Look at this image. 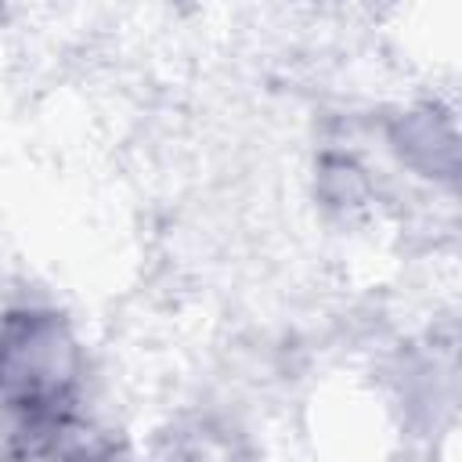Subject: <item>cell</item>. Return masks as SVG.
I'll use <instances>...</instances> for the list:
<instances>
[{"mask_svg":"<svg viewBox=\"0 0 462 462\" xmlns=\"http://www.w3.org/2000/svg\"><path fill=\"white\" fill-rule=\"evenodd\" d=\"M76 346L54 314H7L0 325V404L25 419L69 408Z\"/></svg>","mask_w":462,"mask_h":462,"instance_id":"cell-1","label":"cell"}]
</instances>
